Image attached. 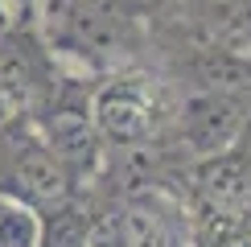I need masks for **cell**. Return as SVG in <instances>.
I'll use <instances>...</instances> for the list:
<instances>
[{
	"instance_id": "cell-1",
	"label": "cell",
	"mask_w": 251,
	"mask_h": 247,
	"mask_svg": "<svg viewBox=\"0 0 251 247\" xmlns=\"http://www.w3.org/2000/svg\"><path fill=\"white\" fill-rule=\"evenodd\" d=\"M0 190L37 210L75 194V177L50 152L37 124L25 116H8L0 124Z\"/></svg>"
},
{
	"instance_id": "cell-2",
	"label": "cell",
	"mask_w": 251,
	"mask_h": 247,
	"mask_svg": "<svg viewBox=\"0 0 251 247\" xmlns=\"http://www.w3.org/2000/svg\"><path fill=\"white\" fill-rule=\"evenodd\" d=\"M243 128H247V99L239 95V87L202 82L181 103V140L198 157H218V152L235 148Z\"/></svg>"
},
{
	"instance_id": "cell-3",
	"label": "cell",
	"mask_w": 251,
	"mask_h": 247,
	"mask_svg": "<svg viewBox=\"0 0 251 247\" xmlns=\"http://www.w3.org/2000/svg\"><path fill=\"white\" fill-rule=\"evenodd\" d=\"M91 124L111 148H144L156 128V107L136 78H111L91 91Z\"/></svg>"
},
{
	"instance_id": "cell-4",
	"label": "cell",
	"mask_w": 251,
	"mask_h": 247,
	"mask_svg": "<svg viewBox=\"0 0 251 247\" xmlns=\"http://www.w3.org/2000/svg\"><path fill=\"white\" fill-rule=\"evenodd\" d=\"M120 226L128 247H190V214L161 190H140L124 202Z\"/></svg>"
},
{
	"instance_id": "cell-5",
	"label": "cell",
	"mask_w": 251,
	"mask_h": 247,
	"mask_svg": "<svg viewBox=\"0 0 251 247\" xmlns=\"http://www.w3.org/2000/svg\"><path fill=\"white\" fill-rule=\"evenodd\" d=\"M37 214H41V243L37 247H82L91 219L78 210L75 194L54 202V206H46V210H37Z\"/></svg>"
},
{
	"instance_id": "cell-6",
	"label": "cell",
	"mask_w": 251,
	"mask_h": 247,
	"mask_svg": "<svg viewBox=\"0 0 251 247\" xmlns=\"http://www.w3.org/2000/svg\"><path fill=\"white\" fill-rule=\"evenodd\" d=\"M37 243H41L37 206L0 190V247H37Z\"/></svg>"
},
{
	"instance_id": "cell-7",
	"label": "cell",
	"mask_w": 251,
	"mask_h": 247,
	"mask_svg": "<svg viewBox=\"0 0 251 247\" xmlns=\"http://www.w3.org/2000/svg\"><path fill=\"white\" fill-rule=\"evenodd\" d=\"M82 247H128L124 226H120V214H99V219H91Z\"/></svg>"
},
{
	"instance_id": "cell-8",
	"label": "cell",
	"mask_w": 251,
	"mask_h": 247,
	"mask_svg": "<svg viewBox=\"0 0 251 247\" xmlns=\"http://www.w3.org/2000/svg\"><path fill=\"white\" fill-rule=\"evenodd\" d=\"M223 8H226V21H231L239 33L251 37V0H223Z\"/></svg>"
},
{
	"instance_id": "cell-9",
	"label": "cell",
	"mask_w": 251,
	"mask_h": 247,
	"mask_svg": "<svg viewBox=\"0 0 251 247\" xmlns=\"http://www.w3.org/2000/svg\"><path fill=\"white\" fill-rule=\"evenodd\" d=\"M239 144H247V148H243V157L251 161V116H247V128H243V136H239Z\"/></svg>"
},
{
	"instance_id": "cell-10",
	"label": "cell",
	"mask_w": 251,
	"mask_h": 247,
	"mask_svg": "<svg viewBox=\"0 0 251 247\" xmlns=\"http://www.w3.org/2000/svg\"><path fill=\"white\" fill-rule=\"evenodd\" d=\"M8 116H13V107H8V99H4V91H0V124H4Z\"/></svg>"
}]
</instances>
